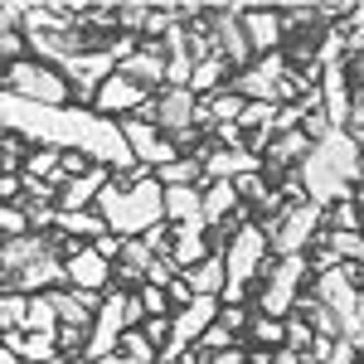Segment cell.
Instances as JSON below:
<instances>
[{
  "instance_id": "1",
  "label": "cell",
  "mask_w": 364,
  "mask_h": 364,
  "mask_svg": "<svg viewBox=\"0 0 364 364\" xmlns=\"http://www.w3.org/2000/svg\"><path fill=\"white\" fill-rule=\"evenodd\" d=\"M296 180L311 204H321V209L340 204V199H350V185L364 180V151L350 141V132H326L321 141H311Z\"/></svg>"
},
{
  "instance_id": "2",
  "label": "cell",
  "mask_w": 364,
  "mask_h": 364,
  "mask_svg": "<svg viewBox=\"0 0 364 364\" xmlns=\"http://www.w3.org/2000/svg\"><path fill=\"white\" fill-rule=\"evenodd\" d=\"M97 219L117 238H141L156 224H166V190L156 185V175L146 180H107V190L97 195Z\"/></svg>"
},
{
  "instance_id": "3",
  "label": "cell",
  "mask_w": 364,
  "mask_h": 364,
  "mask_svg": "<svg viewBox=\"0 0 364 364\" xmlns=\"http://www.w3.org/2000/svg\"><path fill=\"white\" fill-rule=\"evenodd\" d=\"M0 92H10V97H25V102H39V107H68V78L49 68V63H39V58H15V63H5V78H0Z\"/></svg>"
},
{
  "instance_id": "4",
  "label": "cell",
  "mask_w": 364,
  "mask_h": 364,
  "mask_svg": "<svg viewBox=\"0 0 364 364\" xmlns=\"http://www.w3.org/2000/svg\"><path fill=\"white\" fill-rule=\"evenodd\" d=\"M262 257H267V233H262V224H248L233 233V243H228L224 252V296L228 306H238L243 301V291H248V282L262 272Z\"/></svg>"
},
{
  "instance_id": "5",
  "label": "cell",
  "mask_w": 364,
  "mask_h": 364,
  "mask_svg": "<svg viewBox=\"0 0 364 364\" xmlns=\"http://www.w3.org/2000/svg\"><path fill=\"white\" fill-rule=\"evenodd\" d=\"M321 224H326V209L301 199V204H287L272 224H262V233H267V248L277 257H301L311 248V238L321 233Z\"/></svg>"
},
{
  "instance_id": "6",
  "label": "cell",
  "mask_w": 364,
  "mask_h": 364,
  "mask_svg": "<svg viewBox=\"0 0 364 364\" xmlns=\"http://www.w3.org/2000/svg\"><path fill=\"white\" fill-rule=\"evenodd\" d=\"M233 92L243 102H267L277 107V97H287V54H262L257 63H248L243 73H233Z\"/></svg>"
},
{
  "instance_id": "7",
  "label": "cell",
  "mask_w": 364,
  "mask_h": 364,
  "mask_svg": "<svg viewBox=\"0 0 364 364\" xmlns=\"http://www.w3.org/2000/svg\"><path fill=\"white\" fill-rule=\"evenodd\" d=\"M301 277H306V257H277V262L267 267V287H262V301H257L262 316H272V321L291 316Z\"/></svg>"
},
{
  "instance_id": "8",
  "label": "cell",
  "mask_w": 364,
  "mask_h": 364,
  "mask_svg": "<svg viewBox=\"0 0 364 364\" xmlns=\"http://www.w3.org/2000/svg\"><path fill=\"white\" fill-rule=\"evenodd\" d=\"M122 136H127V146H132V161H141L146 170H161L170 166L175 156H180V146L170 136H161L151 122H141V117H132V122H122Z\"/></svg>"
},
{
  "instance_id": "9",
  "label": "cell",
  "mask_w": 364,
  "mask_h": 364,
  "mask_svg": "<svg viewBox=\"0 0 364 364\" xmlns=\"http://www.w3.org/2000/svg\"><path fill=\"white\" fill-rule=\"evenodd\" d=\"M122 296H127V291H112V296L97 306V316H92V336H87V345H83V355H87L92 364L107 360V355H117V340H122V331H127Z\"/></svg>"
},
{
  "instance_id": "10",
  "label": "cell",
  "mask_w": 364,
  "mask_h": 364,
  "mask_svg": "<svg viewBox=\"0 0 364 364\" xmlns=\"http://www.w3.org/2000/svg\"><path fill=\"white\" fill-rule=\"evenodd\" d=\"M199 166L204 180H243V175H262V156H252L248 146H209Z\"/></svg>"
},
{
  "instance_id": "11",
  "label": "cell",
  "mask_w": 364,
  "mask_h": 364,
  "mask_svg": "<svg viewBox=\"0 0 364 364\" xmlns=\"http://www.w3.org/2000/svg\"><path fill=\"white\" fill-rule=\"evenodd\" d=\"M151 102V92L146 87H136L132 78H122V73H112L107 83L97 87V97H92V112L107 117V112H141Z\"/></svg>"
},
{
  "instance_id": "12",
  "label": "cell",
  "mask_w": 364,
  "mask_h": 364,
  "mask_svg": "<svg viewBox=\"0 0 364 364\" xmlns=\"http://www.w3.org/2000/svg\"><path fill=\"white\" fill-rule=\"evenodd\" d=\"M321 107H326V122L336 132H345V122H350V73H345V63L321 68Z\"/></svg>"
},
{
  "instance_id": "13",
  "label": "cell",
  "mask_w": 364,
  "mask_h": 364,
  "mask_svg": "<svg viewBox=\"0 0 364 364\" xmlns=\"http://www.w3.org/2000/svg\"><path fill=\"white\" fill-rule=\"evenodd\" d=\"M54 243L44 238V233H25V238H5L0 243V282H10L15 272H25L29 262H39V257H49Z\"/></svg>"
},
{
  "instance_id": "14",
  "label": "cell",
  "mask_w": 364,
  "mask_h": 364,
  "mask_svg": "<svg viewBox=\"0 0 364 364\" xmlns=\"http://www.w3.org/2000/svg\"><path fill=\"white\" fill-rule=\"evenodd\" d=\"M63 272H68V287H78V291H92V296H97V291L112 282V262H102L92 248H78V252H68Z\"/></svg>"
},
{
  "instance_id": "15",
  "label": "cell",
  "mask_w": 364,
  "mask_h": 364,
  "mask_svg": "<svg viewBox=\"0 0 364 364\" xmlns=\"http://www.w3.org/2000/svg\"><path fill=\"white\" fill-rule=\"evenodd\" d=\"M243 34H248L252 54H277L282 34H287V20L277 10H243Z\"/></svg>"
},
{
  "instance_id": "16",
  "label": "cell",
  "mask_w": 364,
  "mask_h": 364,
  "mask_svg": "<svg viewBox=\"0 0 364 364\" xmlns=\"http://www.w3.org/2000/svg\"><path fill=\"white\" fill-rule=\"evenodd\" d=\"M233 209H238L233 180H209V185L199 190V219H204V228H224L228 219H233Z\"/></svg>"
},
{
  "instance_id": "17",
  "label": "cell",
  "mask_w": 364,
  "mask_h": 364,
  "mask_svg": "<svg viewBox=\"0 0 364 364\" xmlns=\"http://www.w3.org/2000/svg\"><path fill=\"white\" fill-rule=\"evenodd\" d=\"M117 73H122V78H132L136 87L166 83V54H161L156 44H146V49H136V54L122 58V63H117Z\"/></svg>"
},
{
  "instance_id": "18",
  "label": "cell",
  "mask_w": 364,
  "mask_h": 364,
  "mask_svg": "<svg viewBox=\"0 0 364 364\" xmlns=\"http://www.w3.org/2000/svg\"><path fill=\"white\" fill-rule=\"evenodd\" d=\"M54 296V311H58V326H73V331H87V321L97 316V296L92 291H78V287H68V291H49Z\"/></svg>"
},
{
  "instance_id": "19",
  "label": "cell",
  "mask_w": 364,
  "mask_h": 364,
  "mask_svg": "<svg viewBox=\"0 0 364 364\" xmlns=\"http://www.w3.org/2000/svg\"><path fill=\"white\" fill-rule=\"evenodd\" d=\"M170 257H175V267H180V272L199 267V262L209 257V238H204V224H185V228H175V238H170Z\"/></svg>"
},
{
  "instance_id": "20",
  "label": "cell",
  "mask_w": 364,
  "mask_h": 364,
  "mask_svg": "<svg viewBox=\"0 0 364 364\" xmlns=\"http://www.w3.org/2000/svg\"><path fill=\"white\" fill-rule=\"evenodd\" d=\"M306 151H311V136L301 132V127H296V132H277V136L267 141V161H272L277 170L282 166H301ZM267 161H262V166H267Z\"/></svg>"
},
{
  "instance_id": "21",
  "label": "cell",
  "mask_w": 364,
  "mask_h": 364,
  "mask_svg": "<svg viewBox=\"0 0 364 364\" xmlns=\"http://www.w3.org/2000/svg\"><path fill=\"white\" fill-rule=\"evenodd\" d=\"M58 156L63 151H54V146H29L25 161H20V180L25 185H49L58 175Z\"/></svg>"
},
{
  "instance_id": "22",
  "label": "cell",
  "mask_w": 364,
  "mask_h": 364,
  "mask_svg": "<svg viewBox=\"0 0 364 364\" xmlns=\"http://www.w3.org/2000/svg\"><path fill=\"white\" fill-rule=\"evenodd\" d=\"M180 277L190 282V291H195V296H219V291H224V282H228L224 277V257H219V252H209L199 267L180 272Z\"/></svg>"
},
{
  "instance_id": "23",
  "label": "cell",
  "mask_w": 364,
  "mask_h": 364,
  "mask_svg": "<svg viewBox=\"0 0 364 364\" xmlns=\"http://www.w3.org/2000/svg\"><path fill=\"white\" fill-rule=\"evenodd\" d=\"M166 219L175 228L204 224V219H199V190L195 185H175V190H166Z\"/></svg>"
},
{
  "instance_id": "24",
  "label": "cell",
  "mask_w": 364,
  "mask_h": 364,
  "mask_svg": "<svg viewBox=\"0 0 364 364\" xmlns=\"http://www.w3.org/2000/svg\"><path fill=\"white\" fill-rule=\"evenodd\" d=\"M151 257H156V252L146 248L141 238H127V243H122V257H117V267H112V277H122V282H146Z\"/></svg>"
},
{
  "instance_id": "25",
  "label": "cell",
  "mask_w": 364,
  "mask_h": 364,
  "mask_svg": "<svg viewBox=\"0 0 364 364\" xmlns=\"http://www.w3.org/2000/svg\"><path fill=\"white\" fill-rule=\"evenodd\" d=\"M224 73H228V63H224L219 54L199 58L195 68H190V92H195V97H209V92H219V83H224Z\"/></svg>"
},
{
  "instance_id": "26",
  "label": "cell",
  "mask_w": 364,
  "mask_h": 364,
  "mask_svg": "<svg viewBox=\"0 0 364 364\" xmlns=\"http://www.w3.org/2000/svg\"><path fill=\"white\" fill-rule=\"evenodd\" d=\"M195 180H204V166H199V156H175L170 166L156 170V185H161V190H175V185H195Z\"/></svg>"
},
{
  "instance_id": "27",
  "label": "cell",
  "mask_w": 364,
  "mask_h": 364,
  "mask_svg": "<svg viewBox=\"0 0 364 364\" xmlns=\"http://www.w3.org/2000/svg\"><path fill=\"white\" fill-rule=\"evenodd\" d=\"M25 331H29V336H54V331H58V311H54V296H49V291L29 296Z\"/></svg>"
},
{
  "instance_id": "28",
  "label": "cell",
  "mask_w": 364,
  "mask_h": 364,
  "mask_svg": "<svg viewBox=\"0 0 364 364\" xmlns=\"http://www.w3.org/2000/svg\"><path fill=\"white\" fill-rule=\"evenodd\" d=\"M54 228H63L68 238H97V233H107V224L97 219V209H78V214H58Z\"/></svg>"
},
{
  "instance_id": "29",
  "label": "cell",
  "mask_w": 364,
  "mask_h": 364,
  "mask_svg": "<svg viewBox=\"0 0 364 364\" xmlns=\"http://www.w3.org/2000/svg\"><path fill=\"white\" fill-rule=\"evenodd\" d=\"M117 355H127V360H136V364H156V360H161V355H156V345L141 336V326L122 331V340H117Z\"/></svg>"
},
{
  "instance_id": "30",
  "label": "cell",
  "mask_w": 364,
  "mask_h": 364,
  "mask_svg": "<svg viewBox=\"0 0 364 364\" xmlns=\"http://www.w3.org/2000/svg\"><path fill=\"white\" fill-rule=\"evenodd\" d=\"M25 311H29V296L0 291V336H5V331H25Z\"/></svg>"
},
{
  "instance_id": "31",
  "label": "cell",
  "mask_w": 364,
  "mask_h": 364,
  "mask_svg": "<svg viewBox=\"0 0 364 364\" xmlns=\"http://www.w3.org/2000/svg\"><path fill=\"white\" fill-rule=\"evenodd\" d=\"M248 336L257 345H287V321H272V316H252L248 321Z\"/></svg>"
},
{
  "instance_id": "32",
  "label": "cell",
  "mask_w": 364,
  "mask_h": 364,
  "mask_svg": "<svg viewBox=\"0 0 364 364\" xmlns=\"http://www.w3.org/2000/svg\"><path fill=\"white\" fill-rule=\"evenodd\" d=\"M311 345H316V331H311L301 316H287V350H296V355H311Z\"/></svg>"
},
{
  "instance_id": "33",
  "label": "cell",
  "mask_w": 364,
  "mask_h": 364,
  "mask_svg": "<svg viewBox=\"0 0 364 364\" xmlns=\"http://www.w3.org/2000/svg\"><path fill=\"white\" fill-rule=\"evenodd\" d=\"M29 233V219L20 204H0V238H25Z\"/></svg>"
},
{
  "instance_id": "34",
  "label": "cell",
  "mask_w": 364,
  "mask_h": 364,
  "mask_svg": "<svg viewBox=\"0 0 364 364\" xmlns=\"http://www.w3.org/2000/svg\"><path fill=\"white\" fill-rule=\"evenodd\" d=\"M195 345H199V355H219V350H233V331L214 321V326H209V331H204Z\"/></svg>"
},
{
  "instance_id": "35",
  "label": "cell",
  "mask_w": 364,
  "mask_h": 364,
  "mask_svg": "<svg viewBox=\"0 0 364 364\" xmlns=\"http://www.w3.org/2000/svg\"><path fill=\"white\" fill-rule=\"evenodd\" d=\"M136 301H141V311H146V321H151V316H166V311H170V301H166V291H161V287H146V282H141Z\"/></svg>"
},
{
  "instance_id": "36",
  "label": "cell",
  "mask_w": 364,
  "mask_h": 364,
  "mask_svg": "<svg viewBox=\"0 0 364 364\" xmlns=\"http://www.w3.org/2000/svg\"><path fill=\"white\" fill-rule=\"evenodd\" d=\"M122 243H127V238H117V233H97V238H92V252H97L102 262H117V257H122Z\"/></svg>"
},
{
  "instance_id": "37",
  "label": "cell",
  "mask_w": 364,
  "mask_h": 364,
  "mask_svg": "<svg viewBox=\"0 0 364 364\" xmlns=\"http://www.w3.org/2000/svg\"><path fill=\"white\" fill-rule=\"evenodd\" d=\"M166 301H170V311H185L190 301H195V291H190V282H185V277H175V282L166 287Z\"/></svg>"
},
{
  "instance_id": "38",
  "label": "cell",
  "mask_w": 364,
  "mask_h": 364,
  "mask_svg": "<svg viewBox=\"0 0 364 364\" xmlns=\"http://www.w3.org/2000/svg\"><path fill=\"white\" fill-rule=\"evenodd\" d=\"M20 195H25V180L20 175H0V204H15Z\"/></svg>"
},
{
  "instance_id": "39",
  "label": "cell",
  "mask_w": 364,
  "mask_h": 364,
  "mask_svg": "<svg viewBox=\"0 0 364 364\" xmlns=\"http://www.w3.org/2000/svg\"><path fill=\"white\" fill-rule=\"evenodd\" d=\"M355 350H360V345H350V340H340V345H331V355H326L321 364H355Z\"/></svg>"
},
{
  "instance_id": "40",
  "label": "cell",
  "mask_w": 364,
  "mask_h": 364,
  "mask_svg": "<svg viewBox=\"0 0 364 364\" xmlns=\"http://www.w3.org/2000/svg\"><path fill=\"white\" fill-rule=\"evenodd\" d=\"M204 364H248V360H243V350L233 345V350H219V355H204Z\"/></svg>"
},
{
  "instance_id": "41",
  "label": "cell",
  "mask_w": 364,
  "mask_h": 364,
  "mask_svg": "<svg viewBox=\"0 0 364 364\" xmlns=\"http://www.w3.org/2000/svg\"><path fill=\"white\" fill-rule=\"evenodd\" d=\"M267 364H306V355H296V350H287V345H282L277 355H267Z\"/></svg>"
},
{
  "instance_id": "42",
  "label": "cell",
  "mask_w": 364,
  "mask_h": 364,
  "mask_svg": "<svg viewBox=\"0 0 364 364\" xmlns=\"http://www.w3.org/2000/svg\"><path fill=\"white\" fill-rule=\"evenodd\" d=\"M345 73H350V83H360V87H364V49L355 54V63H345Z\"/></svg>"
},
{
  "instance_id": "43",
  "label": "cell",
  "mask_w": 364,
  "mask_h": 364,
  "mask_svg": "<svg viewBox=\"0 0 364 364\" xmlns=\"http://www.w3.org/2000/svg\"><path fill=\"white\" fill-rule=\"evenodd\" d=\"M0 364H20V355H15V350H5V345H0Z\"/></svg>"
},
{
  "instance_id": "44",
  "label": "cell",
  "mask_w": 364,
  "mask_h": 364,
  "mask_svg": "<svg viewBox=\"0 0 364 364\" xmlns=\"http://www.w3.org/2000/svg\"><path fill=\"white\" fill-rule=\"evenodd\" d=\"M97 364H136V360H127V355H107V360H97Z\"/></svg>"
},
{
  "instance_id": "45",
  "label": "cell",
  "mask_w": 364,
  "mask_h": 364,
  "mask_svg": "<svg viewBox=\"0 0 364 364\" xmlns=\"http://www.w3.org/2000/svg\"><path fill=\"white\" fill-rule=\"evenodd\" d=\"M63 364H92V360H87V355H73V360H63Z\"/></svg>"
},
{
  "instance_id": "46",
  "label": "cell",
  "mask_w": 364,
  "mask_h": 364,
  "mask_svg": "<svg viewBox=\"0 0 364 364\" xmlns=\"http://www.w3.org/2000/svg\"><path fill=\"white\" fill-rule=\"evenodd\" d=\"M248 364H267V355H257V360H248Z\"/></svg>"
},
{
  "instance_id": "47",
  "label": "cell",
  "mask_w": 364,
  "mask_h": 364,
  "mask_svg": "<svg viewBox=\"0 0 364 364\" xmlns=\"http://www.w3.org/2000/svg\"><path fill=\"white\" fill-rule=\"evenodd\" d=\"M355 195H360V204H364V180H360V190H355Z\"/></svg>"
},
{
  "instance_id": "48",
  "label": "cell",
  "mask_w": 364,
  "mask_h": 364,
  "mask_svg": "<svg viewBox=\"0 0 364 364\" xmlns=\"http://www.w3.org/2000/svg\"><path fill=\"white\" fill-rule=\"evenodd\" d=\"M360 219H364V204H360Z\"/></svg>"
},
{
  "instance_id": "49",
  "label": "cell",
  "mask_w": 364,
  "mask_h": 364,
  "mask_svg": "<svg viewBox=\"0 0 364 364\" xmlns=\"http://www.w3.org/2000/svg\"><path fill=\"white\" fill-rule=\"evenodd\" d=\"M156 364H166V360H156Z\"/></svg>"
}]
</instances>
